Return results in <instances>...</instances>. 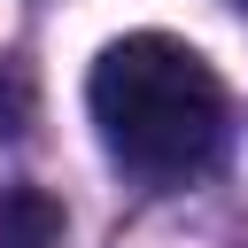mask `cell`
Masks as SVG:
<instances>
[{
    "label": "cell",
    "mask_w": 248,
    "mask_h": 248,
    "mask_svg": "<svg viewBox=\"0 0 248 248\" xmlns=\"http://www.w3.org/2000/svg\"><path fill=\"white\" fill-rule=\"evenodd\" d=\"M240 8H248V0H240Z\"/></svg>",
    "instance_id": "obj_4"
},
{
    "label": "cell",
    "mask_w": 248,
    "mask_h": 248,
    "mask_svg": "<svg viewBox=\"0 0 248 248\" xmlns=\"http://www.w3.org/2000/svg\"><path fill=\"white\" fill-rule=\"evenodd\" d=\"M85 108L101 147L140 178H186L225 147V85L170 31L108 39L85 78Z\"/></svg>",
    "instance_id": "obj_1"
},
{
    "label": "cell",
    "mask_w": 248,
    "mask_h": 248,
    "mask_svg": "<svg viewBox=\"0 0 248 248\" xmlns=\"http://www.w3.org/2000/svg\"><path fill=\"white\" fill-rule=\"evenodd\" d=\"M62 240V202L39 186H0V248H54Z\"/></svg>",
    "instance_id": "obj_2"
},
{
    "label": "cell",
    "mask_w": 248,
    "mask_h": 248,
    "mask_svg": "<svg viewBox=\"0 0 248 248\" xmlns=\"http://www.w3.org/2000/svg\"><path fill=\"white\" fill-rule=\"evenodd\" d=\"M16 124H23V93H16V85H0V140H8Z\"/></svg>",
    "instance_id": "obj_3"
}]
</instances>
